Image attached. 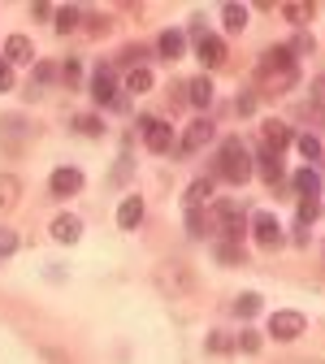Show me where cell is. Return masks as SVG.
Here are the masks:
<instances>
[{
	"mask_svg": "<svg viewBox=\"0 0 325 364\" xmlns=\"http://www.w3.org/2000/svg\"><path fill=\"white\" fill-rule=\"evenodd\" d=\"M82 22H87V35H96V39L113 31V22H109L105 14H82Z\"/></svg>",
	"mask_w": 325,
	"mask_h": 364,
	"instance_id": "cell-37",
	"label": "cell"
},
{
	"mask_svg": "<svg viewBox=\"0 0 325 364\" xmlns=\"http://www.w3.org/2000/svg\"><path fill=\"white\" fill-rule=\"evenodd\" d=\"M304 330H308V321H304V312H295V308H277L269 316V338H277V343H295Z\"/></svg>",
	"mask_w": 325,
	"mask_h": 364,
	"instance_id": "cell-5",
	"label": "cell"
},
{
	"mask_svg": "<svg viewBox=\"0 0 325 364\" xmlns=\"http://www.w3.org/2000/svg\"><path fill=\"white\" fill-rule=\"evenodd\" d=\"M144 57H148V48H144V43H126V48H122V57H117V65H130V70H139V65H144Z\"/></svg>",
	"mask_w": 325,
	"mask_h": 364,
	"instance_id": "cell-36",
	"label": "cell"
},
{
	"mask_svg": "<svg viewBox=\"0 0 325 364\" xmlns=\"http://www.w3.org/2000/svg\"><path fill=\"white\" fill-rule=\"evenodd\" d=\"M31 18H35V22H48V18H57V9H53V5H43V0H39V5H31Z\"/></svg>",
	"mask_w": 325,
	"mask_h": 364,
	"instance_id": "cell-42",
	"label": "cell"
},
{
	"mask_svg": "<svg viewBox=\"0 0 325 364\" xmlns=\"http://www.w3.org/2000/svg\"><path fill=\"white\" fill-rule=\"evenodd\" d=\"M187 235L191 239H204L208 235V213L204 208H187Z\"/></svg>",
	"mask_w": 325,
	"mask_h": 364,
	"instance_id": "cell-34",
	"label": "cell"
},
{
	"mask_svg": "<svg viewBox=\"0 0 325 364\" xmlns=\"http://www.w3.org/2000/svg\"><path fill=\"white\" fill-rule=\"evenodd\" d=\"M5 61H9V65L35 61V43H31L26 35H9V39H5Z\"/></svg>",
	"mask_w": 325,
	"mask_h": 364,
	"instance_id": "cell-19",
	"label": "cell"
},
{
	"mask_svg": "<svg viewBox=\"0 0 325 364\" xmlns=\"http://www.w3.org/2000/svg\"><path fill=\"white\" fill-rule=\"evenodd\" d=\"M18 204H22V182H18V173L0 169V217H9Z\"/></svg>",
	"mask_w": 325,
	"mask_h": 364,
	"instance_id": "cell-14",
	"label": "cell"
},
{
	"mask_svg": "<svg viewBox=\"0 0 325 364\" xmlns=\"http://www.w3.org/2000/svg\"><path fill=\"white\" fill-rule=\"evenodd\" d=\"M247 5H235V0H230V5H221V22H225V31L230 35H243L247 31Z\"/></svg>",
	"mask_w": 325,
	"mask_h": 364,
	"instance_id": "cell-23",
	"label": "cell"
},
{
	"mask_svg": "<svg viewBox=\"0 0 325 364\" xmlns=\"http://www.w3.org/2000/svg\"><path fill=\"white\" fill-rule=\"evenodd\" d=\"M252 161H256V173L265 178V187H269V191L282 187V178H287V169H282V152H273V148L260 144V152H256Z\"/></svg>",
	"mask_w": 325,
	"mask_h": 364,
	"instance_id": "cell-10",
	"label": "cell"
},
{
	"mask_svg": "<svg viewBox=\"0 0 325 364\" xmlns=\"http://www.w3.org/2000/svg\"><path fill=\"white\" fill-rule=\"evenodd\" d=\"M91 100H96V105H109V109H126V105H130L126 96H117V78H113L109 65H100L96 74H91Z\"/></svg>",
	"mask_w": 325,
	"mask_h": 364,
	"instance_id": "cell-8",
	"label": "cell"
},
{
	"mask_svg": "<svg viewBox=\"0 0 325 364\" xmlns=\"http://www.w3.org/2000/svg\"><path fill=\"white\" fill-rule=\"evenodd\" d=\"M213 191H217V178H196L187 187V196H182V204H187V208H204V204H213Z\"/></svg>",
	"mask_w": 325,
	"mask_h": 364,
	"instance_id": "cell-17",
	"label": "cell"
},
{
	"mask_svg": "<svg viewBox=\"0 0 325 364\" xmlns=\"http://www.w3.org/2000/svg\"><path fill=\"white\" fill-rule=\"evenodd\" d=\"M287 48H291V57L299 61V57H312V53H316V39H312L308 31H299V35H295V39L287 43Z\"/></svg>",
	"mask_w": 325,
	"mask_h": 364,
	"instance_id": "cell-35",
	"label": "cell"
},
{
	"mask_svg": "<svg viewBox=\"0 0 325 364\" xmlns=\"http://www.w3.org/2000/svg\"><path fill=\"white\" fill-rule=\"evenodd\" d=\"M235 347H239L243 355H256V351L265 347V334H260V330H247V326H243V334L235 338Z\"/></svg>",
	"mask_w": 325,
	"mask_h": 364,
	"instance_id": "cell-33",
	"label": "cell"
},
{
	"mask_svg": "<svg viewBox=\"0 0 325 364\" xmlns=\"http://www.w3.org/2000/svg\"><path fill=\"white\" fill-rule=\"evenodd\" d=\"M18 243H22L18 230H5V225H0V260H9V256L18 252Z\"/></svg>",
	"mask_w": 325,
	"mask_h": 364,
	"instance_id": "cell-40",
	"label": "cell"
},
{
	"mask_svg": "<svg viewBox=\"0 0 325 364\" xmlns=\"http://www.w3.org/2000/svg\"><path fill=\"white\" fill-rule=\"evenodd\" d=\"M213 100H217V87H213L208 74L187 82V105H196V109H213Z\"/></svg>",
	"mask_w": 325,
	"mask_h": 364,
	"instance_id": "cell-15",
	"label": "cell"
},
{
	"mask_svg": "<svg viewBox=\"0 0 325 364\" xmlns=\"http://www.w3.org/2000/svg\"><path fill=\"white\" fill-rule=\"evenodd\" d=\"M321 173H316V165H304V169H295V178H291V187L299 191V196H321Z\"/></svg>",
	"mask_w": 325,
	"mask_h": 364,
	"instance_id": "cell-22",
	"label": "cell"
},
{
	"mask_svg": "<svg viewBox=\"0 0 325 364\" xmlns=\"http://www.w3.org/2000/svg\"><path fill=\"white\" fill-rule=\"evenodd\" d=\"M57 74H61V82H65V87H70V91H74V87H78V82H82V65H78V61H74V57H70V61H65V65H61V70H57Z\"/></svg>",
	"mask_w": 325,
	"mask_h": 364,
	"instance_id": "cell-39",
	"label": "cell"
},
{
	"mask_svg": "<svg viewBox=\"0 0 325 364\" xmlns=\"http://www.w3.org/2000/svg\"><path fill=\"white\" fill-rule=\"evenodd\" d=\"M299 82V61L291 57L287 43H277V48H265L260 61H256V87L260 96H282Z\"/></svg>",
	"mask_w": 325,
	"mask_h": 364,
	"instance_id": "cell-1",
	"label": "cell"
},
{
	"mask_svg": "<svg viewBox=\"0 0 325 364\" xmlns=\"http://www.w3.org/2000/svg\"><path fill=\"white\" fill-rule=\"evenodd\" d=\"M0 91H14V65L0 61Z\"/></svg>",
	"mask_w": 325,
	"mask_h": 364,
	"instance_id": "cell-43",
	"label": "cell"
},
{
	"mask_svg": "<svg viewBox=\"0 0 325 364\" xmlns=\"http://www.w3.org/2000/svg\"><path fill=\"white\" fill-rule=\"evenodd\" d=\"M139 130H144L148 152H156V156L174 152V126L169 122H161V117H139Z\"/></svg>",
	"mask_w": 325,
	"mask_h": 364,
	"instance_id": "cell-9",
	"label": "cell"
},
{
	"mask_svg": "<svg viewBox=\"0 0 325 364\" xmlns=\"http://www.w3.org/2000/svg\"><path fill=\"white\" fill-rule=\"evenodd\" d=\"M247 225H252V239H256L265 252H273V247H282V243H287L282 221H277L273 213H265V208H260V213H252V221H247Z\"/></svg>",
	"mask_w": 325,
	"mask_h": 364,
	"instance_id": "cell-7",
	"label": "cell"
},
{
	"mask_svg": "<svg viewBox=\"0 0 325 364\" xmlns=\"http://www.w3.org/2000/svg\"><path fill=\"white\" fill-rule=\"evenodd\" d=\"M208 351H213V355H225V351H235V338H230L225 330H213V334H208Z\"/></svg>",
	"mask_w": 325,
	"mask_h": 364,
	"instance_id": "cell-38",
	"label": "cell"
},
{
	"mask_svg": "<svg viewBox=\"0 0 325 364\" xmlns=\"http://www.w3.org/2000/svg\"><path fill=\"white\" fill-rule=\"evenodd\" d=\"M139 221H144V200H139V196H126V200L117 204V225H122V230H139Z\"/></svg>",
	"mask_w": 325,
	"mask_h": 364,
	"instance_id": "cell-20",
	"label": "cell"
},
{
	"mask_svg": "<svg viewBox=\"0 0 325 364\" xmlns=\"http://www.w3.org/2000/svg\"><path fill=\"white\" fill-rule=\"evenodd\" d=\"M208 225L221 235V239H230V243H243V225H247V213H243V204L239 200H213L208 204Z\"/></svg>",
	"mask_w": 325,
	"mask_h": 364,
	"instance_id": "cell-3",
	"label": "cell"
},
{
	"mask_svg": "<svg viewBox=\"0 0 325 364\" xmlns=\"http://www.w3.org/2000/svg\"><path fill=\"white\" fill-rule=\"evenodd\" d=\"M78 22H82V9H78V5H65V9H57V35H70V31H78Z\"/></svg>",
	"mask_w": 325,
	"mask_h": 364,
	"instance_id": "cell-31",
	"label": "cell"
},
{
	"mask_svg": "<svg viewBox=\"0 0 325 364\" xmlns=\"http://www.w3.org/2000/svg\"><path fill=\"white\" fill-rule=\"evenodd\" d=\"M213 256H217L225 269H235V264H247V256H243V243H230V239H217V243H213Z\"/></svg>",
	"mask_w": 325,
	"mask_h": 364,
	"instance_id": "cell-25",
	"label": "cell"
},
{
	"mask_svg": "<svg viewBox=\"0 0 325 364\" xmlns=\"http://www.w3.org/2000/svg\"><path fill=\"white\" fill-rule=\"evenodd\" d=\"M57 78V65H48V61H39L35 65V74H31V82H26V100H39L43 91H48V82Z\"/></svg>",
	"mask_w": 325,
	"mask_h": 364,
	"instance_id": "cell-21",
	"label": "cell"
},
{
	"mask_svg": "<svg viewBox=\"0 0 325 364\" xmlns=\"http://www.w3.org/2000/svg\"><path fill=\"white\" fill-rule=\"evenodd\" d=\"M295 148L308 156V165H316V161H325V144H321V134H295Z\"/></svg>",
	"mask_w": 325,
	"mask_h": 364,
	"instance_id": "cell-28",
	"label": "cell"
},
{
	"mask_svg": "<svg viewBox=\"0 0 325 364\" xmlns=\"http://www.w3.org/2000/svg\"><path fill=\"white\" fill-rule=\"evenodd\" d=\"M277 14H282L291 26H299V31L312 22V5H304V0H287V5H277Z\"/></svg>",
	"mask_w": 325,
	"mask_h": 364,
	"instance_id": "cell-26",
	"label": "cell"
},
{
	"mask_svg": "<svg viewBox=\"0 0 325 364\" xmlns=\"http://www.w3.org/2000/svg\"><path fill=\"white\" fill-rule=\"evenodd\" d=\"M252 173H256V161H252L247 144L239 139V134H230V139H221V148H217V169H213V178L230 182V187H243V182H247Z\"/></svg>",
	"mask_w": 325,
	"mask_h": 364,
	"instance_id": "cell-2",
	"label": "cell"
},
{
	"mask_svg": "<svg viewBox=\"0 0 325 364\" xmlns=\"http://www.w3.org/2000/svg\"><path fill=\"white\" fill-rule=\"evenodd\" d=\"M156 53L165 61H182V53H187V35H182V31H161L156 35Z\"/></svg>",
	"mask_w": 325,
	"mask_h": 364,
	"instance_id": "cell-16",
	"label": "cell"
},
{
	"mask_svg": "<svg viewBox=\"0 0 325 364\" xmlns=\"http://www.w3.org/2000/svg\"><path fill=\"white\" fill-rule=\"evenodd\" d=\"M26 139V122L22 117H0V144L5 148H22Z\"/></svg>",
	"mask_w": 325,
	"mask_h": 364,
	"instance_id": "cell-24",
	"label": "cell"
},
{
	"mask_svg": "<svg viewBox=\"0 0 325 364\" xmlns=\"http://www.w3.org/2000/svg\"><path fill=\"white\" fill-rule=\"evenodd\" d=\"M321 213H325L321 196H299V225H316V221H321Z\"/></svg>",
	"mask_w": 325,
	"mask_h": 364,
	"instance_id": "cell-29",
	"label": "cell"
},
{
	"mask_svg": "<svg viewBox=\"0 0 325 364\" xmlns=\"http://www.w3.org/2000/svg\"><path fill=\"white\" fill-rule=\"evenodd\" d=\"M74 130L87 134V139H100V134H105V122H100L96 113H82V117H74Z\"/></svg>",
	"mask_w": 325,
	"mask_h": 364,
	"instance_id": "cell-32",
	"label": "cell"
},
{
	"mask_svg": "<svg viewBox=\"0 0 325 364\" xmlns=\"http://www.w3.org/2000/svg\"><path fill=\"white\" fill-rule=\"evenodd\" d=\"M48 230H53L57 243H78V239H82V221H78L74 213H61V217L48 225Z\"/></svg>",
	"mask_w": 325,
	"mask_h": 364,
	"instance_id": "cell-18",
	"label": "cell"
},
{
	"mask_svg": "<svg viewBox=\"0 0 325 364\" xmlns=\"http://www.w3.org/2000/svg\"><path fill=\"white\" fill-rule=\"evenodd\" d=\"M169 100H174V105H187V82H174V87H169Z\"/></svg>",
	"mask_w": 325,
	"mask_h": 364,
	"instance_id": "cell-44",
	"label": "cell"
},
{
	"mask_svg": "<svg viewBox=\"0 0 325 364\" xmlns=\"http://www.w3.org/2000/svg\"><path fill=\"white\" fill-rule=\"evenodd\" d=\"M48 191H53L57 200L78 196V191H82V169H74V165H57L53 178H48Z\"/></svg>",
	"mask_w": 325,
	"mask_h": 364,
	"instance_id": "cell-11",
	"label": "cell"
},
{
	"mask_svg": "<svg viewBox=\"0 0 325 364\" xmlns=\"http://www.w3.org/2000/svg\"><path fill=\"white\" fill-rule=\"evenodd\" d=\"M156 287L165 291V295H191L196 291V273L187 269V264H182V260H165L161 269H156Z\"/></svg>",
	"mask_w": 325,
	"mask_h": 364,
	"instance_id": "cell-4",
	"label": "cell"
},
{
	"mask_svg": "<svg viewBox=\"0 0 325 364\" xmlns=\"http://www.w3.org/2000/svg\"><path fill=\"white\" fill-rule=\"evenodd\" d=\"M152 87H156V78H152V70H148V65H139V70H130V74H126V91H130V96H148Z\"/></svg>",
	"mask_w": 325,
	"mask_h": 364,
	"instance_id": "cell-27",
	"label": "cell"
},
{
	"mask_svg": "<svg viewBox=\"0 0 325 364\" xmlns=\"http://www.w3.org/2000/svg\"><path fill=\"white\" fill-rule=\"evenodd\" d=\"M213 139H217V126H213L208 117H196L187 130H182V139H178V156H196V152H204Z\"/></svg>",
	"mask_w": 325,
	"mask_h": 364,
	"instance_id": "cell-6",
	"label": "cell"
},
{
	"mask_svg": "<svg viewBox=\"0 0 325 364\" xmlns=\"http://www.w3.org/2000/svg\"><path fill=\"white\" fill-rule=\"evenodd\" d=\"M260 139H265V148H273V152H282L287 144H295V130H291L287 122H277V117H269V122H260Z\"/></svg>",
	"mask_w": 325,
	"mask_h": 364,
	"instance_id": "cell-12",
	"label": "cell"
},
{
	"mask_svg": "<svg viewBox=\"0 0 325 364\" xmlns=\"http://www.w3.org/2000/svg\"><path fill=\"white\" fill-rule=\"evenodd\" d=\"M235 109H239L243 117H252V113H256V91H239V100H235Z\"/></svg>",
	"mask_w": 325,
	"mask_h": 364,
	"instance_id": "cell-41",
	"label": "cell"
},
{
	"mask_svg": "<svg viewBox=\"0 0 325 364\" xmlns=\"http://www.w3.org/2000/svg\"><path fill=\"white\" fill-rule=\"evenodd\" d=\"M196 57H200L208 70L225 65V57H230V53H225V39H221V35H204V39L196 43Z\"/></svg>",
	"mask_w": 325,
	"mask_h": 364,
	"instance_id": "cell-13",
	"label": "cell"
},
{
	"mask_svg": "<svg viewBox=\"0 0 325 364\" xmlns=\"http://www.w3.org/2000/svg\"><path fill=\"white\" fill-rule=\"evenodd\" d=\"M256 312H260V295H256V291H243V295H235V316L252 321Z\"/></svg>",
	"mask_w": 325,
	"mask_h": 364,
	"instance_id": "cell-30",
	"label": "cell"
}]
</instances>
